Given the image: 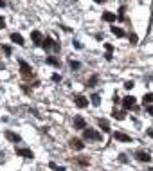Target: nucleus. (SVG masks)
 <instances>
[{
  "label": "nucleus",
  "mask_w": 153,
  "mask_h": 171,
  "mask_svg": "<svg viewBox=\"0 0 153 171\" xmlns=\"http://www.w3.org/2000/svg\"><path fill=\"white\" fill-rule=\"evenodd\" d=\"M148 135H150V137H153V128H150V130H148Z\"/></svg>",
  "instance_id": "72a5a7b5"
},
{
  "label": "nucleus",
  "mask_w": 153,
  "mask_h": 171,
  "mask_svg": "<svg viewBox=\"0 0 153 171\" xmlns=\"http://www.w3.org/2000/svg\"><path fill=\"white\" fill-rule=\"evenodd\" d=\"M151 171H153V169H151Z\"/></svg>",
  "instance_id": "e433bc0d"
},
{
  "label": "nucleus",
  "mask_w": 153,
  "mask_h": 171,
  "mask_svg": "<svg viewBox=\"0 0 153 171\" xmlns=\"http://www.w3.org/2000/svg\"><path fill=\"white\" fill-rule=\"evenodd\" d=\"M114 139L119 141V142H132V137L126 135V133H123V132H115L114 133Z\"/></svg>",
  "instance_id": "423d86ee"
},
{
  "label": "nucleus",
  "mask_w": 153,
  "mask_h": 171,
  "mask_svg": "<svg viewBox=\"0 0 153 171\" xmlns=\"http://www.w3.org/2000/svg\"><path fill=\"white\" fill-rule=\"evenodd\" d=\"M90 103H92L94 106H99V105H101V97H99L97 94H94V96H90Z\"/></svg>",
  "instance_id": "aec40b11"
},
{
  "label": "nucleus",
  "mask_w": 153,
  "mask_h": 171,
  "mask_svg": "<svg viewBox=\"0 0 153 171\" xmlns=\"http://www.w3.org/2000/svg\"><path fill=\"white\" fill-rule=\"evenodd\" d=\"M97 124H99V128H101L105 133H108V132H110V124H108V121H106V119H97Z\"/></svg>",
  "instance_id": "4468645a"
},
{
  "label": "nucleus",
  "mask_w": 153,
  "mask_h": 171,
  "mask_svg": "<svg viewBox=\"0 0 153 171\" xmlns=\"http://www.w3.org/2000/svg\"><path fill=\"white\" fill-rule=\"evenodd\" d=\"M112 117H114V119H119V121H123V119L126 117V112H119V110H114V112H112Z\"/></svg>",
  "instance_id": "dca6fc26"
},
{
  "label": "nucleus",
  "mask_w": 153,
  "mask_h": 171,
  "mask_svg": "<svg viewBox=\"0 0 153 171\" xmlns=\"http://www.w3.org/2000/svg\"><path fill=\"white\" fill-rule=\"evenodd\" d=\"M83 139H87V141H101L103 135H101L99 132L92 130V128H85V130H83Z\"/></svg>",
  "instance_id": "f03ea898"
},
{
  "label": "nucleus",
  "mask_w": 153,
  "mask_h": 171,
  "mask_svg": "<svg viewBox=\"0 0 153 171\" xmlns=\"http://www.w3.org/2000/svg\"><path fill=\"white\" fill-rule=\"evenodd\" d=\"M135 159H137V160H141V162H150V160H151V155H150L148 151L139 150V151L135 153Z\"/></svg>",
  "instance_id": "39448f33"
},
{
  "label": "nucleus",
  "mask_w": 153,
  "mask_h": 171,
  "mask_svg": "<svg viewBox=\"0 0 153 171\" xmlns=\"http://www.w3.org/2000/svg\"><path fill=\"white\" fill-rule=\"evenodd\" d=\"M69 63H70V67H72V69H74V70H78V69H79V67H81V63H79V61H74V60H70V61H69Z\"/></svg>",
  "instance_id": "393cba45"
},
{
  "label": "nucleus",
  "mask_w": 153,
  "mask_h": 171,
  "mask_svg": "<svg viewBox=\"0 0 153 171\" xmlns=\"http://www.w3.org/2000/svg\"><path fill=\"white\" fill-rule=\"evenodd\" d=\"M11 41H14L16 45H23V43H25L23 38H22V34H18V32H13V34H11Z\"/></svg>",
  "instance_id": "2eb2a0df"
},
{
  "label": "nucleus",
  "mask_w": 153,
  "mask_h": 171,
  "mask_svg": "<svg viewBox=\"0 0 153 171\" xmlns=\"http://www.w3.org/2000/svg\"><path fill=\"white\" fill-rule=\"evenodd\" d=\"M103 20L108 22V23H114V22L117 20V14L112 13V11H105V13H103Z\"/></svg>",
  "instance_id": "9d476101"
},
{
  "label": "nucleus",
  "mask_w": 153,
  "mask_h": 171,
  "mask_svg": "<svg viewBox=\"0 0 153 171\" xmlns=\"http://www.w3.org/2000/svg\"><path fill=\"white\" fill-rule=\"evenodd\" d=\"M52 81H56V83L61 81V76H60V74H52Z\"/></svg>",
  "instance_id": "c85d7f7f"
},
{
  "label": "nucleus",
  "mask_w": 153,
  "mask_h": 171,
  "mask_svg": "<svg viewBox=\"0 0 153 171\" xmlns=\"http://www.w3.org/2000/svg\"><path fill=\"white\" fill-rule=\"evenodd\" d=\"M105 49H106V52H112V50H114V45H110V43H105Z\"/></svg>",
  "instance_id": "cd10ccee"
},
{
  "label": "nucleus",
  "mask_w": 153,
  "mask_h": 171,
  "mask_svg": "<svg viewBox=\"0 0 153 171\" xmlns=\"http://www.w3.org/2000/svg\"><path fill=\"white\" fill-rule=\"evenodd\" d=\"M45 61H47L49 65H52V67H56V69H60V61H58V60H56L54 56H49V58H47Z\"/></svg>",
  "instance_id": "f3484780"
},
{
  "label": "nucleus",
  "mask_w": 153,
  "mask_h": 171,
  "mask_svg": "<svg viewBox=\"0 0 153 171\" xmlns=\"http://www.w3.org/2000/svg\"><path fill=\"white\" fill-rule=\"evenodd\" d=\"M4 135H5V139H7V141H11V142H20V135H18V133H14V132H9V130H7Z\"/></svg>",
  "instance_id": "ddd939ff"
},
{
  "label": "nucleus",
  "mask_w": 153,
  "mask_h": 171,
  "mask_svg": "<svg viewBox=\"0 0 153 171\" xmlns=\"http://www.w3.org/2000/svg\"><path fill=\"white\" fill-rule=\"evenodd\" d=\"M130 43H132V45H137V34H135V32L130 34Z\"/></svg>",
  "instance_id": "a878e982"
},
{
  "label": "nucleus",
  "mask_w": 153,
  "mask_h": 171,
  "mask_svg": "<svg viewBox=\"0 0 153 171\" xmlns=\"http://www.w3.org/2000/svg\"><path fill=\"white\" fill-rule=\"evenodd\" d=\"M49 168H50V169H54V171H65L63 166H56L54 162H49Z\"/></svg>",
  "instance_id": "4be33fe9"
},
{
  "label": "nucleus",
  "mask_w": 153,
  "mask_h": 171,
  "mask_svg": "<svg viewBox=\"0 0 153 171\" xmlns=\"http://www.w3.org/2000/svg\"><path fill=\"white\" fill-rule=\"evenodd\" d=\"M123 105H124V108H126V110L135 108V97H133V96H126V97L123 99Z\"/></svg>",
  "instance_id": "0eeeda50"
},
{
  "label": "nucleus",
  "mask_w": 153,
  "mask_h": 171,
  "mask_svg": "<svg viewBox=\"0 0 153 171\" xmlns=\"http://www.w3.org/2000/svg\"><path fill=\"white\" fill-rule=\"evenodd\" d=\"M142 103H144V106H146V105H151V103H153V94H144Z\"/></svg>",
  "instance_id": "412c9836"
},
{
  "label": "nucleus",
  "mask_w": 153,
  "mask_h": 171,
  "mask_svg": "<svg viewBox=\"0 0 153 171\" xmlns=\"http://www.w3.org/2000/svg\"><path fill=\"white\" fill-rule=\"evenodd\" d=\"M69 146H70L72 150H78V151H81V150L85 148V144H83V141H79V139H70V142H69Z\"/></svg>",
  "instance_id": "1a4fd4ad"
},
{
  "label": "nucleus",
  "mask_w": 153,
  "mask_h": 171,
  "mask_svg": "<svg viewBox=\"0 0 153 171\" xmlns=\"http://www.w3.org/2000/svg\"><path fill=\"white\" fill-rule=\"evenodd\" d=\"M16 155L23 157V159H32V157H34V155H32V151H31V150H27V148H18V150H16Z\"/></svg>",
  "instance_id": "9b49d317"
},
{
  "label": "nucleus",
  "mask_w": 153,
  "mask_h": 171,
  "mask_svg": "<svg viewBox=\"0 0 153 171\" xmlns=\"http://www.w3.org/2000/svg\"><path fill=\"white\" fill-rule=\"evenodd\" d=\"M97 81H99V76H97V74H94V76L87 81V87H96V85H97Z\"/></svg>",
  "instance_id": "a211bd4d"
},
{
  "label": "nucleus",
  "mask_w": 153,
  "mask_h": 171,
  "mask_svg": "<svg viewBox=\"0 0 153 171\" xmlns=\"http://www.w3.org/2000/svg\"><path fill=\"white\" fill-rule=\"evenodd\" d=\"M94 2H96V4H105L106 0H94Z\"/></svg>",
  "instance_id": "c9c22d12"
},
{
  "label": "nucleus",
  "mask_w": 153,
  "mask_h": 171,
  "mask_svg": "<svg viewBox=\"0 0 153 171\" xmlns=\"http://www.w3.org/2000/svg\"><path fill=\"white\" fill-rule=\"evenodd\" d=\"M105 58H106V61H112V58H114V56H112V52H106V54H105Z\"/></svg>",
  "instance_id": "7c9ffc66"
},
{
  "label": "nucleus",
  "mask_w": 153,
  "mask_h": 171,
  "mask_svg": "<svg viewBox=\"0 0 153 171\" xmlns=\"http://www.w3.org/2000/svg\"><path fill=\"white\" fill-rule=\"evenodd\" d=\"M133 87H135V83H133V81H126V83H124V88H128V90H130V88H133Z\"/></svg>",
  "instance_id": "bb28decb"
},
{
  "label": "nucleus",
  "mask_w": 153,
  "mask_h": 171,
  "mask_svg": "<svg viewBox=\"0 0 153 171\" xmlns=\"http://www.w3.org/2000/svg\"><path fill=\"white\" fill-rule=\"evenodd\" d=\"M41 45H43V49L47 50V49H54V50H60V43L58 41H54L50 36H47L43 41H41Z\"/></svg>",
  "instance_id": "7ed1b4c3"
},
{
  "label": "nucleus",
  "mask_w": 153,
  "mask_h": 171,
  "mask_svg": "<svg viewBox=\"0 0 153 171\" xmlns=\"http://www.w3.org/2000/svg\"><path fill=\"white\" fill-rule=\"evenodd\" d=\"M112 32H114V34H115L117 38H123V36H124V31H123L121 27H115V25L112 27Z\"/></svg>",
  "instance_id": "6ab92c4d"
},
{
  "label": "nucleus",
  "mask_w": 153,
  "mask_h": 171,
  "mask_svg": "<svg viewBox=\"0 0 153 171\" xmlns=\"http://www.w3.org/2000/svg\"><path fill=\"white\" fill-rule=\"evenodd\" d=\"M74 128H76V130H85V128H87V123H85V119H83L81 115L74 117Z\"/></svg>",
  "instance_id": "6e6552de"
},
{
  "label": "nucleus",
  "mask_w": 153,
  "mask_h": 171,
  "mask_svg": "<svg viewBox=\"0 0 153 171\" xmlns=\"http://www.w3.org/2000/svg\"><path fill=\"white\" fill-rule=\"evenodd\" d=\"M18 65H20V74H22V78H25V79H31V78L34 76V72H32V67H31L27 61L20 60V61H18Z\"/></svg>",
  "instance_id": "f257e3e1"
},
{
  "label": "nucleus",
  "mask_w": 153,
  "mask_h": 171,
  "mask_svg": "<svg viewBox=\"0 0 153 171\" xmlns=\"http://www.w3.org/2000/svg\"><path fill=\"white\" fill-rule=\"evenodd\" d=\"M31 40H32L36 45H41L43 36H41V32H40V31H32V32H31Z\"/></svg>",
  "instance_id": "f8f14e48"
},
{
  "label": "nucleus",
  "mask_w": 153,
  "mask_h": 171,
  "mask_svg": "<svg viewBox=\"0 0 153 171\" xmlns=\"http://www.w3.org/2000/svg\"><path fill=\"white\" fill-rule=\"evenodd\" d=\"M124 11H126V7H124V5H121L119 14H117V20H124Z\"/></svg>",
  "instance_id": "5701e85b"
},
{
  "label": "nucleus",
  "mask_w": 153,
  "mask_h": 171,
  "mask_svg": "<svg viewBox=\"0 0 153 171\" xmlns=\"http://www.w3.org/2000/svg\"><path fill=\"white\" fill-rule=\"evenodd\" d=\"M2 50L7 54V56H11V52H13V49H11V45H2Z\"/></svg>",
  "instance_id": "b1692460"
},
{
  "label": "nucleus",
  "mask_w": 153,
  "mask_h": 171,
  "mask_svg": "<svg viewBox=\"0 0 153 171\" xmlns=\"http://www.w3.org/2000/svg\"><path fill=\"white\" fill-rule=\"evenodd\" d=\"M0 7H5V0H0Z\"/></svg>",
  "instance_id": "f704fd0d"
},
{
  "label": "nucleus",
  "mask_w": 153,
  "mask_h": 171,
  "mask_svg": "<svg viewBox=\"0 0 153 171\" xmlns=\"http://www.w3.org/2000/svg\"><path fill=\"white\" fill-rule=\"evenodd\" d=\"M78 162H79L81 166H87V164H88V160H87V159H78Z\"/></svg>",
  "instance_id": "c756f323"
},
{
  "label": "nucleus",
  "mask_w": 153,
  "mask_h": 171,
  "mask_svg": "<svg viewBox=\"0 0 153 171\" xmlns=\"http://www.w3.org/2000/svg\"><path fill=\"white\" fill-rule=\"evenodd\" d=\"M148 114H150V115H153V106H148Z\"/></svg>",
  "instance_id": "473e14b6"
},
{
  "label": "nucleus",
  "mask_w": 153,
  "mask_h": 171,
  "mask_svg": "<svg viewBox=\"0 0 153 171\" xmlns=\"http://www.w3.org/2000/svg\"><path fill=\"white\" fill-rule=\"evenodd\" d=\"M4 27H5V20L0 16V29H4Z\"/></svg>",
  "instance_id": "2f4dec72"
},
{
  "label": "nucleus",
  "mask_w": 153,
  "mask_h": 171,
  "mask_svg": "<svg viewBox=\"0 0 153 171\" xmlns=\"http://www.w3.org/2000/svg\"><path fill=\"white\" fill-rule=\"evenodd\" d=\"M74 103H76L78 108H87V106H88V99H87L85 96H81V94L74 97Z\"/></svg>",
  "instance_id": "20e7f679"
}]
</instances>
